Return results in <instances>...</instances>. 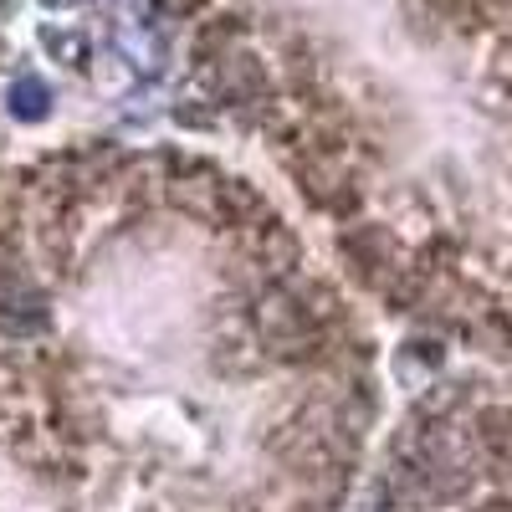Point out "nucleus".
I'll return each mask as SVG.
<instances>
[{"label": "nucleus", "instance_id": "f257e3e1", "mask_svg": "<svg viewBox=\"0 0 512 512\" xmlns=\"http://www.w3.org/2000/svg\"><path fill=\"white\" fill-rule=\"evenodd\" d=\"M11 98H16L11 108H16L21 118H41V113H47V88H41V82H36V77H21Z\"/></svg>", "mask_w": 512, "mask_h": 512}]
</instances>
